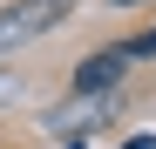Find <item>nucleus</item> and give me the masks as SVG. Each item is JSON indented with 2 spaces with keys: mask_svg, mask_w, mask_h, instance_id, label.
Here are the masks:
<instances>
[{
  "mask_svg": "<svg viewBox=\"0 0 156 149\" xmlns=\"http://www.w3.org/2000/svg\"><path fill=\"white\" fill-rule=\"evenodd\" d=\"M68 7L75 0H7V7H0V54H14V47H27L34 34L61 27Z\"/></svg>",
  "mask_w": 156,
  "mask_h": 149,
  "instance_id": "nucleus-1",
  "label": "nucleus"
},
{
  "mask_svg": "<svg viewBox=\"0 0 156 149\" xmlns=\"http://www.w3.org/2000/svg\"><path fill=\"white\" fill-rule=\"evenodd\" d=\"M136 61L129 47H109V54H95V61H82L75 68V95H109L115 81H122V68Z\"/></svg>",
  "mask_w": 156,
  "mask_h": 149,
  "instance_id": "nucleus-2",
  "label": "nucleus"
},
{
  "mask_svg": "<svg viewBox=\"0 0 156 149\" xmlns=\"http://www.w3.org/2000/svg\"><path fill=\"white\" fill-rule=\"evenodd\" d=\"M14 95H20V81H14V74H0V102H14Z\"/></svg>",
  "mask_w": 156,
  "mask_h": 149,
  "instance_id": "nucleus-3",
  "label": "nucleus"
},
{
  "mask_svg": "<svg viewBox=\"0 0 156 149\" xmlns=\"http://www.w3.org/2000/svg\"><path fill=\"white\" fill-rule=\"evenodd\" d=\"M122 7H136V0H122Z\"/></svg>",
  "mask_w": 156,
  "mask_h": 149,
  "instance_id": "nucleus-4",
  "label": "nucleus"
}]
</instances>
